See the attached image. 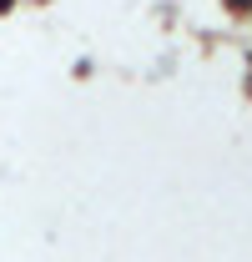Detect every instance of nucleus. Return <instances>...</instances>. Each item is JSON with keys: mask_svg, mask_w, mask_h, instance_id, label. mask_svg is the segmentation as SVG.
I'll list each match as a JSON object with an SVG mask.
<instances>
[{"mask_svg": "<svg viewBox=\"0 0 252 262\" xmlns=\"http://www.w3.org/2000/svg\"><path fill=\"white\" fill-rule=\"evenodd\" d=\"M227 10H237V15H252V0H227Z\"/></svg>", "mask_w": 252, "mask_h": 262, "instance_id": "1", "label": "nucleus"}, {"mask_svg": "<svg viewBox=\"0 0 252 262\" xmlns=\"http://www.w3.org/2000/svg\"><path fill=\"white\" fill-rule=\"evenodd\" d=\"M0 5H5V0H0Z\"/></svg>", "mask_w": 252, "mask_h": 262, "instance_id": "2", "label": "nucleus"}]
</instances>
